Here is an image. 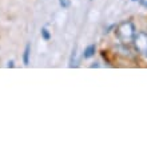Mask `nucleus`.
<instances>
[{
    "mask_svg": "<svg viewBox=\"0 0 147 146\" xmlns=\"http://www.w3.org/2000/svg\"><path fill=\"white\" fill-rule=\"evenodd\" d=\"M95 51H96V46H94V44L88 46L84 50V52H83V58L88 59V58H91V56H94V55H95Z\"/></svg>",
    "mask_w": 147,
    "mask_h": 146,
    "instance_id": "nucleus-3",
    "label": "nucleus"
},
{
    "mask_svg": "<svg viewBox=\"0 0 147 146\" xmlns=\"http://www.w3.org/2000/svg\"><path fill=\"white\" fill-rule=\"evenodd\" d=\"M74 66H76V50L75 48L72 50V54L70 58V67H74Z\"/></svg>",
    "mask_w": 147,
    "mask_h": 146,
    "instance_id": "nucleus-5",
    "label": "nucleus"
},
{
    "mask_svg": "<svg viewBox=\"0 0 147 146\" xmlns=\"http://www.w3.org/2000/svg\"><path fill=\"white\" fill-rule=\"evenodd\" d=\"M59 4H60V7H63V8H68L71 4V0H59Z\"/></svg>",
    "mask_w": 147,
    "mask_h": 146,
    "instance_id": "nucleus-7",
    "label": "nucleus"
},
{
    "mask_svg": "<svg viewBox=\"0 0 147 146\" xmlns=\"http://www.w3.org/2000/svg\"><path fill=\"white\" fill-rule=\"evenodd\" d=\"M132 1H138V0H132Z\"/></svg>",
    "mask_w": 147,
    "mask_h": 146,
    "instance_id": "nucleus-9",
    "label": "nucleus"
},
{
    "mask_svg": "<svg viewBox=\"0 0 147 146\" xmlns=\"http://www.w3.org/2000/svg\"><path fill=\"white\" fill-rule=\"evenodd\" d=\"M30 54H31V44L28 43L26 48H24V54H23V63L26 66L30 63Z\"/></svg>",
    "mask_w": 147,
    "mask_h": 146,
    "instance_id": "nucleus-4",
    "label": "nucleus"
},
{
    "mask_svg": "<svg viewBox=\"0 0 147 146\" xmlns=\"http://www.w3.org/2000/svg\"><path fill=\"white\" fill-rule=\"evenodd\" d=\"M132 43H134V46H135L136 51L147 58V32L140 31V32L135 34Z\"/></svg>",
    "mask_w": 147,
    "mask_h": 146,
    "instance_id": "nucleus-2",
    "label": "nucleus"
},
{
    "mask_svg": "<svg viewBox=\"0 0 147 146\" xmlns=\"http://www.w3.org/2000/svg\"><path fill=\"white\" fill-rule=\"evenodd\" d=\"M115 35L123 44L131 43L134 40V36H135L134 23L132 22H123V23H120L115 30Z\"/></svg>",
    "mask_w": 147,
    "mask_h": 146,
    "instance_id": "nucleus-1",
    "label": "nucleus"
},
{
    "mask_svg": "<svg viewBox=\"0 0 147 146\" xmlns=\"http://www.w3.org/2000/svg\"><path fill=\"white\" fill-rule=\"evenodd\" d=\"M8 67H13V62H8Z\"/></svg>",
    "mask_w": 147,
    "mask_h": 146,
    "instance_id": "nucleus-8",
    "label": "nucleus"
},
{
    "mask_svg": "<svg viewBox=\"0 0 147 146\" xmlns=\"http://www.w3.org/2000/svg\"><path fill=\"white\" fill-rule=\"evenodd\" d=\"M42 36H43V39H44V40H50L51 35H50V32H48V30H47V28H43V30H42Z\"/></svg>",
    "mask_w": 147,
    "mask_h": 146,
    "instance_id": "nucleus-6",
    "label": "nucleus"
}]
</instances>
